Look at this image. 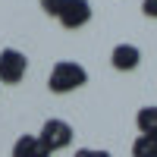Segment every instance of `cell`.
Returning a JSON list of instances; mask_svg holds the SVG:
<instances>
[{
    "label": "cell",
    "mask_w": 157,
    "mask_h": 157,
    "mask_svg": "<svg viewBox=\"0 0 157 157\" xmlns=\"http://www.w3.org/2000/svg\"><path fill=\"white\" fill-rule=\"evenodd\" d=\"M88 85V69L75 60H57L50 66V75H47V88L50 94H69V91H78Z\"/></svg>",
    "instance_id": "6da1fadb"
},
{
    "label": "cell",
    "mask_w": 157,
    "mask_h": 157,
    "mask_svg": "<svg viewBox=\"0 0 157 157\" xmlns=\"http://www.w3.org/2000/svg\"><path fill=\"white\" fill-rule=\"evenodd\" d=\"M72 126L66 123V120H57V116H50V120H44V126H41V132H38V138H41V145L50 151V154H57V151H63V148H69L72 145Z\"/></svg>",
    "instance_id": "7a4b0ae2"
},
{
    "label": "cell",
    "mask_w": 157,
    "mask_h": 157,
    "mask_svg": "<svg viewBox=\"0 0 157 157\" xmlns=\"http://www.w3.org/2000/svg\"><path fill=\"white\" fill-rule=\"evenodd\" d=\"M29 72V57L16 47L0 50V85H19Z\"/></svg>",
    "instance_id": "3957f363"
},
{
    "label": "cell",
    "mask_w": 157,
    "mask_h": 157,
    "mask_svg": "<svg viewBox=\"0 0 157 157\" xmlns=\"http://www.w3.org/2000/svg\"><path fill=\"white\" fill-rule=\"evenodd\" d=\"M91 3L88 0H63V6L57 13V22L63 25L66 32H75V29H85L91 22Z\"/></svg>",
    "instance_id": "277c9868"
},
{
    "label": "cell",
    "mask_w": 157,
    "mask_h": 157,
    "mask_svg": "<svg viewBox=\"0 0 157 157\" xmlns=\"http://www.w3.org/2000/svg\"><path fill=\"white\" fill-rule=\"evenodd\" d=\"M138 63H141V50L135 44H129V41L116 44L110 50V66L116 72H132V69H138Z\"/></svg>",
    "instance_id": "5b68a950"
},
{
    "label": "cell",
    "mask_w": 157,
    "mask_h": 157,
    "mask_svg": "<svg viewBox=\"0 0 157 157\" xmlns=\"http://www.w3.org/2000/svg\"><path fill=\"white\" fill-rule=\"evenodd\" d=\"M13 157H50V151L41 145V138L38 135H19L13 141Z\"/></svg>",
    "instance_id": "8992f818"
},
{
    "label": "cell",
    "mask_w": 157,
    "mask_h": 157,
    "mask_svg": "<svg viewBox=\"0 0 157 157\" xmlns=\"http://www.w3.org/2000/svg\"><path fill=\"white\" fill-rule=\"evenodd\" d=\"M135 126H138V135H157V104H145V107H138Z\"/></svg>",
    "instance_id": "52a82bcc"
},
{
    "label": "cell",
    "mask_w": 157,
    "mask_h": 157,
    "mask_svg": "<svg viewBox=\"0 0 157 157\" xmlns=\"http://www.w3.org/2000/svg\"><path fill=\"white\" fill-rule=\"evenodd\" d=\"M132 157H157V135H138L132 141Z\"/></svg>",
    "instance_id": "ba28073f"
},
{
    "label": "cell",
    "mask_w": 157,
    "mask_h": 157,
    "mask_svg": "<svg viewBox=\"0 0 157 157\" xmlns=\"http://www.w3.org/2000/svg\"><path fill=\"white\" fill-rule=\"evenodd\" d=\"M72 157H113L110 151H101V148H78Z\"/></svg>",
    "instance_id": "9c48e42d"
},
{
    "label": "cell",
    "mask_w": 157,
    "mask_h": 157,
    "mask_svg": "<svg viewBox=\"0 0 157 157\" xmlns=\"http://www.w3.org/2000/svg\"><path fill=\"white\" fill-rule=\"evenodd\" d=\"M41 3V10L47 13V16H54L57 19V13H60V6H63V0H38Z\"/></svg>",
    "instance_id": "30bf717a"
},
{
    "label": "cell",
    "mask_w": 157,
    "mask_h": 157,
    "mask_svg": "<svg viewBox=\"0 0 157 157\" xmlns=\"http://www.w3.org/2000/svg\"><path fill=\"white\" fill-rule=\"evenodd\" d=\"M141 13L148 19H157V0H141Z\"/></svg>",
    "instance_id": "8fae6325"
}]
</instances>
